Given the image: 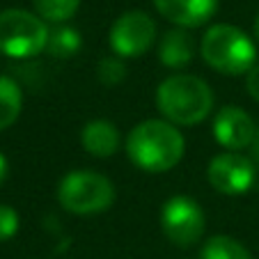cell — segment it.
<instances>
[{"instance_id":"cell-1","label":"cell","mask_w":259,"mask_h":259,"mask_svg":"<svg viewBox=\"0 0 259 259\" xmlns=\"http://www.w3.org/2000/svg\"><path fill=\"white\" fill-rule=\"evenodd\" d=\"M186 140L167 119H145L126 138V154L145 172H167L184 158Z\"/></svg>"},{"instance_id":"cell-17","label":"cell","mask_w":259,"mask_h":259,"mask_svg":"<svg viewBox=\"0 0 259 259\" xmlns=\"http://www.w3.org/2000/svg\"><path fill=\"white\" fill-rule=\"evenodd\" d=\"M97 78H99V83L106 85V88L119 85L124 78H126L124 60L119 58V55H106V58H101L97 64Z\"/></svg>"},{"instance_id":"cell-22","label":"cell","mask_w":259,"mask_h":259,"mask_svg":"<svg viewBox=\"0 0 259 259\" xmlns=\"http://www.w3.org/2000/svg\"><path fill=\"white\" fill-rule=\"evenodd\" d=\"M254 37H257V41H259V14H257V19H254Z\"/></svg>"},{"instance_id":"cell-16","label":"cell","mask_w":259,"mask_h":259,"mask_svg":"<svg viewBox=\"0 0 259 259\" xmlns=\"http://www.w3.org/2000/svg\"><path fill=\"white\" fill-rule=\"evenodd\" d=\"M37 14L51 23H64L78 12L80 0H32Z\"/></svg>"},{"instance_id":"cell-8","label":"cell","mask_w":259,"mask_h":259,"mask_svg":"<svg viewBox=\"0 0 259 259\" xmlns=\"http://www.w3.org/2000/svg\"><path fill=\"white\" fill-rule=\"evenodd\" d=\"M206 177L211 186L223 195H243L252 188L257 165L241 152H225L211 158Z\"/></svg>"},{"instance_id":"cell-6","label":"cell","mask_w":259,"mask_h":259,"mask_svg":"<svg viewBox=\"0 0 259 259\" xmlns=\"http://www.w3.org/2000/svg\"><path fill=\"white\" fill-rule=\"evenodd\" d=\"M161 230L170 243L191 248L204 234V211L193 197L175 195L161 209Z\"/></svg>"},{"instance_id":"cell-9","label":"cell","mask_w":259,"mask_h":259,"mask_svg":"<svg viewBox=\"0 0 259 259\" xmlns=\"http://www.w3.org/2000/svg\"><path fill=\"white\" fill-rule=\"evenodd\" d=\"M254 133H257V126H254L252 117L239 106L220 108L213 119V138L227 152L248 149L254 140Z\"/></svg>"},{"instance_id":"cell-7","label":"cell","mask_w":259,"mask_h":259,"mask_svg":"<svg viewBox=\"0 0 259 259\" xmlns=\"http://www.w3.org/2000/svg\"><path fill=\"white\" fill-rule=\"evenodd\" d=\"M156 39V23L149 14L140 10L124 12L119 19H115L108 41L115 55L119 58H140L152 49Z\"/></svg>"},{"instance_id":"cell-19","label":"cell","mask_w":259,"mask_h":259,"mask_svg":"<svg viewBox=\"0 0 259 259\" xmlns=\"http://www.w3.org/2000/svg\"><path fill=\"white\" fill-rule=\"evenodd\" d=\"M245 88H248L250 97H252L254 101H259V64H254V67L248 71V80H245Z\"/></svg>"},{"instance_id":"cell-13","label":"cell","mask_w":259,"mask_h":259,"mask_svg":"<svg viewBox=\"0 0 259 259\" xmlns=\"http://www.w3.org/2000/svg\"><path fill=\"white\" fill-rule=\"evenodd\" d=\"M21 106H23V97L16 80H12L10 76H0V131L10 128L19 119Z\"/></svg>"},{"instance_id":"cell-11","label":"cell","mask_w":259,"mask_h":259,"mask_svg":"<svg viewBox=\"0 0 259 259\" xmlns=\"http://www.w3.org/2000/svg\"><path fill=\"white\" fill-rule=\"evenodd\" d=\"M80 145L92 156L108 158L119 149V131L106 119H92L80 131Z\"/></svg>"},{"instance_id":"cell-5","label":"cell","mask_w":259,"mask_h":259,"mask_svg":"<svg viewBox=\"0 0 259 259\" xmlns=\"http://www.w3.org/2000/svg\"><path fill=\"white\" fill-rule=\"evenodd\" d=\"M49 25L41 16L25 10L0 12V53L14 60H28L46 51Z\"/></svg>"},{"instance_id":"cell-21","label":"cell","mask_w":259,"mask_h":259,"mask_svg":"<svg viewBox=\"0 0 259 259\" xmlns=\"http://www.w3.org/2000/svg\"><path fill=\"white\" fill-rule=\"evenodd\" d=\"M7 172H10V165H7V158L0 154V186L5 184V179H7Z\"/></svg>"},{"instance_id":"cell-15","label":"cell","mask_w":259,"mask_h":259,"mask_svg":"<svg viewBox=\"0 0 259 259\" xmlns=\"http://www.w3.org/2000/svg\"><path fill=\"white\" fill-rule=\"evenodd\" d=\"M200 259H252L250 252L239 243L234 241L232 236H211L204 245H202V254Z\"/></svg>"},{"instance_id":"cell-20","label":"cell","mask_w":259,"mask_h":259,"mask_svg":"<svg viewBox=\"0 0 259 259\" xmlns=\"http://www.w3.org/2000/svg\"><path fill=\"white\" fill-rule=\"evenodd\" d=\"M248 149H250V158H252V163L259 167V128H257V133H254V140Z\"/></svg>"},{"instance_id":"cell-10","label":"cell","mask_w":259,"mask_h":259,"mask_svg":"<svg viewBox=\"0 0 259 259\" xmlns=\"http://www.w3.org/2000/svg\"><path fill=\"white\" fill-rule=\"evenodd\" d=\"M158 14L179 28H200L218 10V0H154Z\"/></svg>"},{"instance_id":"cell-2","label":"cell","mask_w":259,"mask_h":259,"mask_svg":"<svg viewBox=\"0 0 259 259\" xmlns=\"http://www.w3.org/2000/svg\"><path fill=\"white\" fill-rule=\"evenodd\" d=\"M158 113L170 124L195 126L213 110V92L206 80L191 73L167 76L156 90Z\"/></svg>"},{"instance_id":"cell-4","label":"cell","mask_w":259,"mask_h":259,"mask_svg":"<svg viewBox=\"0 0 259 259\" xmlns=\"http://www.w3.org/2000/svg\"><path fill=\"white\" fill-rule=\"evenodd\" d=\"M58 202L76 215L101 213L115 202V186L108 177L92 170H73L58 184Z\"/></svg>"},{"instance_id":"cell-3","label":"cell","mask_w":259,"mask_h":259,"mask_svg":"<svg viewBox=\"0 0 259 259\" xmlns=\"http://www.w3.org/2000/svg\"><path fill=\"white\" fill-rule=\"evenodd\" d=\"M202 58L215 71L239 76L257 64V49L243 30L230 23H218L211 25L202 37Z\"/></svg>"},{"instance_id":"cell-14","label":"cell","mask_w":259,"mask_h":259,"mask_svg":"<svg viewBox=\"0 0 259 259\" xmlns=\"http://www.w3.org/2000/svg\"><path fill=\"white\" fill-rule=\"evenodd\" d=\"M83 39H80V32L76 28H69V25H58L55 30L49 32V44H46V53L53 55L58 60H69L80 51Z\"/></svg>"},{"instance_id":"cell-18","label":"cell","mask_w":259,"mask_h":259,"mask_svg":"<svg viewBox=\"0 0 259 259\" xmlns=\"http://www.w3.org/2000/svg\"><path fill=\"white\" fill-rule=\"evenodd\" d=\"M19 232V213L12 206L0 204V241H10Z\"/></svg>"},{"instance_id":"cell-12","label":"cell","mask_w":259,"mask_h":259,"mask_svg":"<svg viewBox=\"0 0 259 259\" xmlns=\"http://www.w3.org/2000/svg\"><path fill=\"white\" fill-rule=\"evenodd\" d=\"M195 55V41L184 28L170 30L163 34L161 44H158V60L161 64L170 69H181L186 67Z\"/></svg>"}]
</instances>
